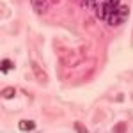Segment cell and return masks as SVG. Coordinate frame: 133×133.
<instances>
[{
  "label": "cell",
  "instance_id": "5b68a950",
  "mask_svg": "<svg viewBox=\"0 0 133 133\" xmlns=\"http://www.w3.org/2000/svg\"><path fill=\"white\" fill-rule=\"evenodd\" d=\"M14 94H16V91H14L12 87H7V89H4V91H2V96H4L5 99H12V98H14Z\"/></svg>",
  "mask_w": 133,
  "mask_h": 133
},
{
  "label": "cell",
  "instance_id": "8992f818",
  "mask_svg": "<svg viewBox=\"0 0 133 133\" xmlns=\"http://www.w3.org/2000/svg\"><path fill=\"white\" fill-rule=\"evenodd\" d=\"M75 130H76V131H82V133L87 131V128H85L83 124H80V123H75Z\"/></svg>",
  "mask_w": 133,
  "mask_h": 133
},
{
  "label": "cell",
  "instance_id": "52a82bcc",
  "mask_svg": "<svg viewBox=\"0 0 133 133\" xmlns=\"http://www.w3.org/2000/svg\"><path fill=\"white\" fill-rule=\"evenodd\" d=\"M124 126H126L124 123H121V124H115V128H114V131H124V130H126Z\"/></svg>",
  "mask_w": 133,
  "mask_h": 133
},
{
  "label": "cell",
  "instance_id": "3957f363",
  "mask_svg": "<svg viewBox=\"0 0 133 133\" xmlns=\"http://www.w3.org/2000/svg\"><path fill=\"white\" fill-rule=\"evenodd\" d=\"M18 128H20V131H32V130H36V123L34 121H20Z\"/></svg>",
  "mask_w": 133,
  "mask_h": 133
},
{
  "label": "cell",
  "instance_id": "277c9868",
  "mask_svg": "<svg viewBox=\"0 0 133 133\" xmlns=\"http://www.w3.org/2000/svg\"><path fill=\"white\" fill-rule=\"evenodd\" d=\"M14 68V64L9 61V59H2V62H0V69H2V73H7V71H11Z\"/></svg>",
  "mask_w": 133,
  "mask_h": 133
},
{
  "label": "cell",
  "instance_id": "6da1fadb",
  "mask_svg": "<svg viewBox=\"0 0 133 133\" xmlns=\"http://www.w3.org/2000/svg\"><path fill=\"white\" fill-rule=\"evenodd\" d=\"M128 14H130V7H128V5H119L114 12H110V14L107 16L105 21H107L108 25L115 27V25H121V23L128 18Z\"/></svg>",
  "mask_w": 133,
  "mask_h": 133
},
{
  "label": "cell",
  "instance_id": "7a4b0ae2",
  "mask_svg": "<svg viewBox=\"0 0 133 133\" xmlns=\"http://www.w3.org/2000/svg\"><path fill=\"white\" fill-rule=\"evenodd\" d=\"M30 5L36 14H44L50 7V2L48 0H30Z\"/></svg>",
  "mask_w": 133,
  "mask_h": 133
}]
</instances>
